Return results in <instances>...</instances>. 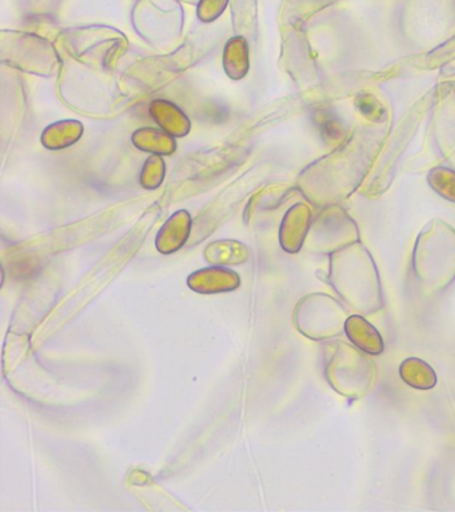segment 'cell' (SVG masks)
<instances>
[{
    "instance_id": "cell-1",
    "label": "cell",
    "mask_w": 455,
    "mask_h": 512,
    "mask_svg": "<svg viewBox=\"0 0 455 512\" xmlns=\"http://www.w3.org/2000/svg\"><path fill=\"white\" fill-rule=\"evenodd\" d=\"M330 283L347 307L358 314L371 315L382 310L377 267L369 252L358 244L331 256Z\"/></svg>"
},
{
    "instance_id": "cell-2",
    "label": "cell",
    "mask_w": 455,
    "mask_h": 512,
    "mask_svg": "<svg viewBox=\"0 0 455 512\" xmlns=\"http://www.w3.org/2000/svg\"><path fill=\"white\" fill-rule=\"evenodd\" d=\"M414 272L422 290L439 294L455 280V234L446 226H434L418 240Z\"/></svg>"
},
{
    "instance_id": "cell-3",
    "label": "cell",
    "mask_w": 455,
    "mask_h": 512,
    "mask_svg": "<svg viewBox=\"0 0 455 512\" xmlns=\"http://www.w3.org/2000/svg\"><path fill=\"white\" fill-rule=\"evenodd\" d=\"M330 347L325 375L331 388L350 400H358L369 394L377 378V367L369 354L342 340Z\"/></svg>"
},
{
    "instance_id": "cell-4",
    "label": "cell",
    "mask_w": 455,
    "mask_h": 512,
    "mask_svg": "<svg viewBox=\"0 0 455 512\" xmlns=\"http://www.w3.org/2000/svg\"><path fill=\"white\" fill-rule=\"evenodd\" d=\"M349 318L345 304L321 292L303 298L295 312L299 331L313 340L337 338L345 331Z\"/></svg>"
},
{
    "instance_id": "cell-5",
    "label": "cell",
    "mask_w": 455,
    "mask_h": 512,
    "mask_svg": "<svg viewBox=\"0 0 455 512\" xmlns=\"http://www.w3.org/2000/svg\"><path fill=\"white\" fill-rule=\"evenodd\" d=\"M345 332L350 342L366 354L381 355L385 350L381 334L361 314L350 315V318L347 319Z\"/></svg>"
},
{
    "instance_id": "cell-6",
    "label": "cell",
    "mask_w": 455,
    "mask_h": 512,
    "mask_svg": "<svg viewBox=\"0 0 455 512\" xmlns=\"http://www.w3.org/2000/svg\"><path fill=\"white\" fill-rule=\"evenodd\" d=\"M399 376L407 386L417 388V390H430L437 384V374H435L434 368L419 358L403 360L399 367Z\"/></svg>"
}]
</instances>
